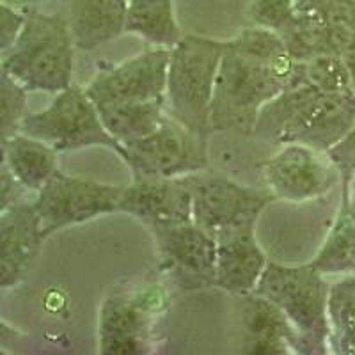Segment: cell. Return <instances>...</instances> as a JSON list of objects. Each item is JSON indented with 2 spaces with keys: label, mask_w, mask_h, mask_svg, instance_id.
Masks as SVG:
<instances>
[{
  "label": "cell",
  "mask_w": 355,
  "mask_h": 355,
  "mask_svg": "<svg viewBox=\"0 0 355 355\" xmlns=\"http://www.w3.org/2000/svg\"><path fill=\"white\" fill-rule=\"evenodd\" d=\"M297 61L277 33L247 27L226 41L211 101V130L252 135L263 107L283 93Z\"/></svg>",
  "instance_id": "1"
},
{
  "label": "cell",
  "mask_w": 355,
  "mask_h": 355,
  "mask_svg": "<svg viewBox=\"0 0 355 355\" xmlns=\"http://www.w3.org/2000/svg\"><path fill=\"white\" fill-rule=\"evenodd\" d=\"M27 18L17 43L2 53V71L28 93H53L71 85V31L62 12H37L25 9Z\"/></svg>",
  "instance_id": "2"
},
{
  "label": "cell",
  "mask_w": 355,
  "mask_h": 355,
  "mask_svg": "<svg viewBox=\"0 0 355 355\" xmlns=\"http://www.w3.org/2000/svg\"><path fill=\"white\" fill-rule=\"evenodd\" d=\"M254 293L274 302L286 315L299 338V354L331 352L327 315L331 286L311 263L288 266L268 261Z\"/></svg>",
  "instance_id": "3"
},
{
  "label": "cell",
  "mask_w": 355,
  "mask_h": 355,
  "mask_svg": "<svg viewBox=\"0 0 355 355\" xmlns=\"http://www.w3.org/2000/svg\"><path fill=\"white\" fill-rule=\"evenodd\" d=\"M226 41L185 34L171 49L167 69V114L192 132L208 137L211 130V101Z\"/></svg>",
  "instance_id": "4"
},
{
  "label": "cell",
  "mask_w": 355,
  "mask_h": 355,
  "mask_svg": "<svg viewBox=\"0 0 355 355\" xmlns=\"http://www.w3.org/2000/svg\"><path fill=\"white\" fill-rule=\"evenodd\" d=\"M20 133L46 142L59 153L93 146L109 148L117 157L123 153V146L105 128L94 101L78 85L61 91L41 112L27 114L20 123Z\"/></svg>",
  "instance_id": "5"
},
{
  "label": "cell",
  "mask_w": 355,
  "mask_h": 355,
  "mask_svg": "<svg viewBox=\"0 0 355 355\" xmlns=\"http://www.w3.org/2000/svg\"><path fill=\"white\" fill-rule=\"evenodd\" d=\"M279 36L299 62L343 57L355 40V0H297L293 18Z\"/></svg>",
  "instance_id": "6"
},
{
  "label": "cell",
  "mask_w": 355,
  "mask_h": 355,
  "mask_svg": "<svg viewBox=\"0 0 355 355\" xmlns=\"http://www.w3.org/2000/svg\"><path fill=\"white\" fill-rule=\"evenodd\" d=\"M192 196L194 224L217 239L240 226H256L259 215L274 201L270 190L242 185L218 174L194 173L183 176Z\"/></svg>",
  "instance_id": "7"
},
{
  "label": "cell",
  "mask_w": 355,
  "mask_h": 355,
  "mask_svg": "<svg viewBox=\"0 0 355 355\" xmlns=\"http://www.w3.org/2000/svg\"><path fill=\"white\" fill-rule=\"evenodd\" d=\"M133 178H183L208 167V137L167 114L151 135L123 146Z\"/></svg>",
  "instance_id": "8"
},
{
  "label": "cell",
  "mask_w": 355,
  "mask_h": 355,
  "mask_svg": "<svg viewBox=\"0 0 355 355\" xmlns=\"http://www.w3.org/2000/svg\"><path fill=\"white\" fill-rule=\"evenodd\" d=\"M123 189L121 185H107L93 178L69 176L57 171L34 201L43 236L46 239L64 227L119 211Z\"/></svg>",
  "instance_id": "9"
},
{
  "label": "cell",
  "mask_w": 355,
  "mask_h": 355,
  "mask_svg": "<svg viewBox=\"0 0 355 355\" xmlns=\"http://www.w3.org/2000/svg\"><path fill=\"white\" fill-rule=\"evenodd\" d=\"M166 293L157 284H142L130 293H112L100 311V352L132 355L142 350L153 316L166 307Z\"/></svg>",
  "instance_id": "10"
},
{
  "label": "cell",
  "mask_w": 355,
  "mask_h": 355,
  "mask_svg": "<svg viewBox=\"0 0 355 355\" xmlns=\"http://www.w3.org/2000/svg\"><path fill=\"white\" fill-rule=\"evenodd\" d=\"M263 178L275 199L304 202L327 194L341 174L325 153L291 142L263 162Z\"/></svg>",
  "instance_id": "11"
},
{
  "label": "cell",
  "mask_w": 355,
  "mask_h": 355,
  "mask_svg": "<svg viewBox=\"0 0 355 355\" xmlns=\"http://www.w3.org/2000/svg\"><path fill=\"white\" fill-rule=\"evenodd\" d=\"M169 61L171 49L157 46L101 71L85 87V93L98 109L114 103L166 96Z\"/></svg>",
  "instance_id": "12"
},
{
  "label": "cell",
  "mask_w": 355,
  "mask_h": 355,
  "mask_svg": "<svg viewBox=\"0 0 355 355\" xmlns=\"http://www.w3.org/2000/svg\"><path fill=\"white\" fill-rule=\"evenodd\" d=\"M119 211L151 231L183 226L192 218V196L183 178H133L123 189Z\"/></svg>",
  "instance_id": "13"
},
{
  "label": "cell",
  "mask_w": 355,
  "mask_h": 355,
  "mask_svg": "<svg viewBox=\"0 0 355 355\" xmlns=\"http://www.w3.org/2000/svg\"><path fill=\"white\" fill-rule=\"evenodd\" d=\"M160 259L183 286H211L217 283V240L190 222L155 230Z\"/></svg>",
  "instance_id": "14"
},
{
  "label": "cell",
  "mask_w": 355,
  "mask_h": 355,
  "mask_svg": "<svg viewBox=\"0 0 355 355\" xmlns=\"http://www.w3.org/2000/svg\"><path fill=\"white\" fill-rule=\"evenodd\" d=\"M43 227L34 202L17 201L0 214V286L21 281L43 243Z\"/></svg>",
  "instance_id": "15"
},
{
  "label": "cell",
  "mask_w": 355,
  "mask_h": 355,
  "mask_svg": "<svg viewBox=\"0 0 355 355\" xmlns=\"http://www.w3.org/2000/svg\"><path fill=\"white\" fill-rule=\"evenodd\" d=\"M217 283L227 293H254L268 259L256 240V226H240L217 236Z\"/></svg>",
  "instance_id": "16"
},
{
  "label": "cell",
  "mask_w": 355,
  "mask_h": 355,
  "mask_svg": "<svg viewBox=\"0 0 355 355\" xmlns=\"http://www.w3.org/2000/svg\"><path fill=\"white\" fill-rule=\"evenodd\" d=\"M77 50L93 52L125 33L128 0H61Z\"/></svg>",
  "instance_id": "17"
},
{
  "label": "cell",
  "mask_w": 355,
  "mask_h": 355,
  "mask_svg": "<svg viewBox=\"0 0 355 355\" xmlns=\"http://www.w3.org/2000/svg\"><path fill=\"white\" fill-rule=\"evenodd\" d=\"M245 338L242 352L263 355L299 354V338L286 315L258 293L245 295L242 309Z\"/></svg>",
  "instance_id": "18"
},
{
  "label": "cell",
  "mask_w": 355,
  "mask_h": 355,
  "mask_svg": "<svg viewBox=\"0 0 355 355\" xmlns=\"http://www.w3.org/2000/svg\"><path fill=\"white\" fill-rule=\"evenodd\" d=\"M355 126V89L323 91L311 107L293 142L327 153Z\"/></svg>",
  "instance_id": "19"
},
{
  "label": "cell",
  "mask_w": 355,
  "mask_h": 355,
  "mask_svg": "<svg viewBox=\"0 0 355 355\" xmlns=\"http://www.w3.org/2000/svg\"><path fill=\"white\" fill-rule=\"evenodd\" d=\"M341 208L311 265L323 275L355 274V180L343 183Z\"/></svg>",
  "instance_id": "20"
},
{
  "label": "cell",
  "mask_w": 355,
  "mask_h": 355,
  "mask_svg": "<svg viewBox=\"0 0 355 355\" xmlns=\"http://www.w3.org/2000/svg\"><path fill=\"white\" fill-rule=\"evenodd\" d=\"M4 164L12 176L24 185L25 190L40 192L50 178L57 173V153L46 142L36 137L15 133L11 137L2 139Z\"/></svg>",
  "instance_id": "21"
},
{
  "label": "cell",
  "mask_w": 355,
  "mask_h": 355,
  "mask_svg": "<svg viewBox=\"0 0 355 355\" xmlns=\"http://www.w3.org/2000/svg\"><path fill=\"white\" fill-rule=\"evenodd\" d=\"M101 121L121 146L148 137L167 116L166 96L100 107Z\"/></svg>",
  "instance_id": "22"
},
{
  "label": "cell",
  "mask_w": 355,
  "mask_h": 355,
  "mask_svg": "<svg viewBox=\"0 0 355 355\" xmlns=\"http://www.w3.org/2000/svg\"><path fill=\"white\" fill-rule=\"evenodd\" d=\"M125 33L137 34L160 49H173L183 37L173 0H128Z\"/></svg>",
  "instance_id": "23"
},
{
  "label": "cell",
  "mask_w": 355,
  "mask_h": 355,
  "mask_svg": "<svg viewBox=\"0 0 355 355\" xmlns=\"http://www.w3.org/2000/svg\"><path fill=\"white\" fill-rule=\"evenodd\" d=\"M329 345L338 355H355V277L341 279L329 293Z\"/></svg>",
  "instance_id": "24"
},
{
  "label": "cell",
  "mask_w": 355,
  "mask_h": 355,
  "mask_svg": "<svg viewBox=\"0 0 355 355\" xmlns=\"http://www.w3.org/2000/svg\"><path fill=\"white\" fill-rule=\"evenodd\" d=\"M299 73L300 77L322 91L355 89L350 69L341 55H320L309 61L299 62Z\"/></svg>",
  "instance_id": "25"
},
{
  "label": "cell",
  "mask_w": 355,
  "mask_h": 355,
  "mask_svg": "<svg viewBox=\"0 0 355 355\" xmlns=\"http://www.w3.org/2000/svg\"><path fill=\"white\" fill-rule=\"evenodd\" d=\"M27 89L8 73H0V107H2V139L20 132V123L27 114Z\"/></svg>",
  "instance_id": "26"
},
{
  "label": "cell",
  "mask_w": 355,
  "mask_h": 355,
  "mask_svg": "<svg viewBox=\"0 0 355 355\" xmlns=\"http://www.w3.org/2000/svg\"><path fill=\"white\" fill-rule=\"evenodd\" d=\"M295 2L297 0H249L245 8L247 18L254 27L279 34L293 18Z\"/></svg>",
  "instance_id": "27"
},
{
  "label": "cell",
  "mask_w": 355,
  "mask_h": 355,
  "mask_svg": "<svg viewBox=\"0 0 355 355\" xmlns=\"http://www.w3.org/2000/svg\"><path fill=\"white\" fill-rule=\"evenodd\" d=\"M341 174V182L355 180V126L325 153Z\"/></svg>",
  "instance_id": "28"
},
{
  "label": "cell",
  "mask_w": 355,
  "mask_h": 355,
  "mask_svg": "<svg viewBox=\"0 0 355 355\" xmlns=\"http://www.w3.org/2000/svg\"><path fill=\"white\" fill-rule=\"evenodd\" d=\"M25 18H27L25 9L20 11L18 8L6 4V2L0 4V50L2 53L8 52L12 44L17 43L25 25Z\"/></svg>",
  "instance_id": "29"
},
{
  "label": "cell",
  "mask_w": 355,
  "mask_h": 355,
  "mask_svg": "<svg viewBox=\"0 0 355 355\" xmlns=\"http://www.w3.org/2000/svg\"><path fill=\"white\" fill-rule=\"evenodd\" d=\"M18 189H24V185L12 176L9 167L2 162V171H0V211L18 201Z\"/></svg>",
  "instance_id": "30"
},
{
  "label": "cell",
  "mask_w": 355,
  "mask_h": 355,
  "mask_svg": "<svg viewBox=\"0 0 355 355\" xmlns=\"http://www.w3.org/2000/svg\"><path fill=\"white\" fill-rule=\"evenodd\" d=\"M343 59H345V62H347L348 69H350L352 80H354V85H355V40L352 41V44L348 46V50L345 52Z\"/></svg>",
  "instance_id": "31"
},
{
  "label": "cell",
  "mask_w": 355,
  "mask_h": 355,
  "mask_svg": "<svg viewBox=\"0 0 355 355\" xmlns=\"http://www.w3.org/2000/svg\"><path fill=\"white\" fill-rule=\"evenodd\" d=\"M2 2H6V4H11V6H15V8H18V6L31 4L33 0H2Z\"/></svg>",
  "instance_id": "32"
}]
</instances>
